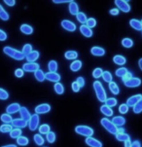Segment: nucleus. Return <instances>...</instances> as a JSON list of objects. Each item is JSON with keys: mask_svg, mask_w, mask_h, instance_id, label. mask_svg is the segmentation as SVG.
I'll use <instances>...</instances> for the list:
<instances>
[{"mask_svg": "<svg viewBox=\"0 0 142 147\" xmlns=\"http://www.w3.org/2000/svg\"><path fill=\"white\" fill-rule=\"evenodd\" d=\"M51 111V105L48 103H42L35 107V114H46Z\"/></svg>", "mask_w": 142, "mask_h": 147, "instance_id": "6", "label": "nucleus"}, {"mask_svg": "<svg viewBox=\"0 0 142 147\" xmlns=\"http://www.w3.org/2000/svg\"><path fill=\"white\" fill-rule=\"evenodd\" d=\"M138 65H139V68L142 70V58L138 61Z\"/></svg>", "mask_w": 142, "mask_h": 147, "instance_id": "62", "label": "nucleus"}, {"mask_svg": "<svg viewBox=\"0 0 142 147\" xmlns=\"http://www.w3.org/2000/svg\"><path fill=\"white\" fill-rule=\"evenodd\" d=\"M133 112L135 114L141 113V112H142V98L138 101L137 103L135 104V105L133 107Z\"/></svg>", "mask_w": 142, "mask_h": 147, "instance_id": "45", "label": "nucleus"}, {"mask_svg": "<svg viewBox=\"0 0 142 147\" xmlns=\"http://www.w3.org/2000/svg\"><path fill=\"white\" fill-rule=\"evenodd\" d=\"M75 133L86 138H92L94 134V129L88 126H77L75 128Z\"/></svg>", "mask_w": 142, "mask_h": 147, "instance_id": "4", "label": "nucleus"}, {"mask_svg": "<svg viewBox=\"0 0 142 147\" xmlns=\"http://www.w3.org/2000/svg\"><path fill=\"white\" fill-rule=\"evenodd\" d=\"M15 76L18 77V78H22V77L24 76V70L21 68L16 69V71H15Z\"/></svg>", "mask_w": 142, "mask_h": 147, "instance_id": "53", "label": "nucleus"}, {"mask_svg": "<svg viewBox=\"0 0 142 147\" xmlns=\"http://www.w3.org/2000/svg\"><path fill=\"white\" fill-rule=\"evenodd\" d=\"M116 104H117V99L114 98H109L105 100V105L110 107V108L111 107L116 106Z\"/></svg>", "mask_w": 142, "mask_h": 147, "instance_id": "47", "label": "nucleus"}, {"mask_svg": "<svg viewBox=\"0 0 142 147\" xmlns=\"http://www.w3.org/2000/svg\"><path fill=\"white\" fill-rule=\"evenodd\" d=\"M102 73H103V71H102L101 68H96L93 71V77L96 79H98L99 77L102 76Z\"/></svg>", "mask_w": 142, "mask_h": 147, "instance_id": "48", "label": "nucleus"}, {"mask_svg": "<svg viewBox=\"0 0 142 147\" xmlns=\"http://www.w3.org/2000/svg\"><path fill=\"white\" fill-rule=\"evenodd\" d=\"M39 69V64L35 63H26L22 65V70L26 72H35Z\"/></svg>", "mask_w": 142, "mask_h": 147, "instance_id": "9", "label": "nucleus"}, {"mask_svg": "<svg viewBox=\"0 0 142 147\" xmlns=\"http://www.w3.org/2000/svg\"><path fill=\"white\" fill-rule=\"evenodd\" d=\"M22 136V129H13L10 131V136L12 138H18Z\"/></svg>", "mask_w": 142, "mask_h": 147, "instance_id": "35", "label": "nucleus"}, {"mask_svg": "<svg viewBox=\"0 0 142 147\" xmlns=\"http://www.w3.org/2000/svg\"><path fill=\"white\" fill-rule=\"evenodd\" d=\"M45 78L48 81L59 83V81L61 80V75L59 73H57V72H49V73L45 74Z\"/></svg>", "mask_w": 142, "mask_h": 147, "instance_id": "12", "label": "nucleus"}, {"mask_svg": "<svg viewBox=\"0 0 142 147\" xmlns=\"http://www.w3.org/2000/svg\"><path fill=\"white\" fill-rule=\"evenodd\" d=\"M96 26V19L94 18H90L87 20V26L90 27V28H92V27H94Z\"/></svg>", "mask_w": 142, "mask_h": 147, "instance_id": "50", "label": "nucleus"}, {"mask_svg": "<svg viewBox=\"0 0 142 147\" xmlns=\"http://www.w3.org/2000/svg\"><path fill=\"white\" fill-rule=\"evenodd\" d=\"M91 53L93 56H96V57H102L105 55V50L101 47H96L94 46L93 48L91 49Z\"/></svg>", "mask_w": 142, "mask_h": 147, "instance_id": "16", "label": "nucleus"}, {"mask_svg": "<svg viewBox=\"0 0 142 147\" xmlns=\"http://www.w3.org/2000/svg\"><path fill=\"white\" fill-rule=\"evenodd\" d=\"M128 72L129 71H128V69H127L126 67H120V68L116 70V75L118 77H122V78H123V77L126 75L127 73H128Z\"/></svg>", "mask_w": 142, "mask_h": 147, "instance_id": "46", "label": "nucleus"}, {"mask_svg": "<svg viewBox=\"0 0 142 147\" xmlns=\"http://www.w3.org/2000/svg\"><path fill=\"white\" fill-rule=\"evenodd\" d=\"M1 147H18L15 144H9V145H4V146H1Z\"/></svg>", "mask_w": 142, "mask_h": 147, "instance_id": "63", "label": "nucleus"}, {"mask_svg": "<svg viewBox=\"0 0 142 147\" xmlns=\"http://www.w3.org/2000/svg\"><path fill=\"white\" fill-rule=\"evenodd\" d=\"M20 109H21V105H20L19 103H12V104H10V105L7 106L6 112H7V114L11 115V114H14V113L19 112Z\"/></svg>", "mask_w": 142, "mask_h": 147, "instance_id": "14", "label": "nucleus"}, {"mask_svg": "<svg viewBox=\"0 0 142 147\" xmlns=\"http://www.w3.org/2000/svg\"><path fill=\"white\" fill-rule=\"evenodd\" d=\"M129 26L133 27L135 30H142V26H141V22H139L138 20L133 19L129 21Z\"/></svg>", "mask_w": 142, "mask_h": 147, "instance_id": "23", "label": "nucleus"}, {"mask_svg": "<svg viewBox=\"0 0 142 147\" xmlns=\"http://www.w3.org/2000/svg\"><path fill=\"white\" fill-rule=\"evenodd\" d=\"M46 138H47V141H48L49 143H54L55 141H56V134L54 133V131H50V133L47 134L46 136Z\"/></svg>", "mask_w": 142, "mask_h": 147, "instance_id": "43", "label": "nucleus"}, {"mask_svg": "<svg viewBox=\"0 0 142 147\" xmlns=\"http://www.w3.org/2000/svg\"><path fill=\"white\" fill-rule=\"evenodd\" d=\"M48 67L50 72H56L58 70V63L56 61H51L48 63Z\"/></svg>", "mask_w": 142, "mask_h": 147, "instance_id": "42", "label": "nucleus"}, {"mask_svg": "<svg viewBox=\"0 0 142 147\" xmlns=\"http://www.w3.org/2000/svg\"><path fill=\"white\" fill-rule=\"evenodd\" d=\"M68 9H69V12H70V14L73 15V16H76V15L79 13L78 4H77L76 2H74V1H70V2H69Z\"/></svg>", "mask_w": 142, "mask_h": 147, "instance_id": "20", "label": "nucleus"}, {"mask_svg": "<svg viewBox=\"0 0 142 147\" xmlns=\"http://www.w3.org/2000/svg\"><path fill=\"white\" fill-rule=\"evenodd\" d=\"M19 112H20V114H21V117H22V120H24L26 122L29 121L31 115H30V113H29L28 109H27L26 107H21V109H20Z\"/></svg>", "mask_w": 142, "mask_h": 147, "instance_id": "17", "label": "nucleus"}, {"mask_svg": "<svg viewBox=\"0 0 142 147\" xmlns=\"http://www.w3.org/2000/svg\"><path fill=\"white\" fill-rule=\"evenodd\" d=\"M100 111H101V113H103L105 116H108V117H110L113 115V110H112V108H110V107H108V106H106L105 104H103V105H101L100 107Z\"/></svg>", "mask_w": 142, "mask_h": 147, "instance_id": "26", "label": "nucleus"}, {"mask_svg": "<svg viewBox=\"0 0 142 147\" xmlns=\"http://www.w3.org/2000/svg\"><path fill=\"white\" fill-rule=\"evenodd\" d=\"M54 89H55V91H56V93L58 94H62L64 93V88H63V86H62V84H61L59 82V83H56V84H55Z\"/></svg>", "mask_w": 142, "mask_h": 147, "instance_id": "39", "label": "nucleus"}, {"mask_svg": "<svg viewBox=\"0 0 142 147\" xmlns=\"http://www.w3.org/2000/svg\"><path fill=\"white\" fill-rule=\"evenodd\" d=\"M82 67V61H74L73 63L70 64V69L73 72H77L81 69Z\"/></svg>", "mask_w": 142, "mask_h": 147, "instance_id": "27", "label": "nucleus"}, {"mask_svg": "<svg viewBox=\"0 0 142 147\" xmlns=\"http://www.w3.org/2000/svg\"><path fill=\"white\" fill-rule=\"evenodd\" d=\"M111 122L117 127V128H118V127L124 126L125 124H126V119L122 116H115L113 119H112Z\"/></svg>", "mask_w": 142, "mask_h": 147, "instance_id": "18", "label": "nucleus"}, {"mask_svg": "<svg viewBox=\"0 0 142 147\" xmlns=\"http://www.w3.org/2000/svg\"><path fill=\"white\" fill-rule=\"evenodd\" d=\"M112 16H117V15L119 14V10L118 9H116V8H114V9H111L110 10V12H109Z\"/></svg>", "mask_w": 142, "mask_h": 147, "instance_id": "59", "label": "nucleus"}, {"mask_svg": "<svg viewBox=\"0 0 142 147\" xmlns=\"http://www.w3.org/2000/svg\"><path fill=\"white\" fill-rule=\"evenodd\" d=\"M100 124H101V126L108 131V133H110L112 134H117V129L118 128H117V127L114 125L109 119L102 118L100 120Z\"/></svg>", "mask_w": 142, "mask_h": 147, "instance_id": "3", "label": "nucleus"}, {"mask_svg": "<svg viewBox=\"0 0 142 147\" xmlns=\"http://www.w3.org/2000/svg\"><path fill=\"white\" fill-rule=\"evenodd\" d=\"M33 140H34V142H35V143L37 144V145H39V146L43 145L44 142H45V139L43 138V136H42L40 134H34Z\"/></svg>", "mask_w": 142, "mask_h": 147, "instance_id": "28", "label": "nucleus"}, {"mask_svg": "<svg viewBox=\"0 0 142 147\" xmlns=\"http://www.w3.org/2000/svg\"><path fill=\"white\" fill-rule=\"evenodd\" d=\"M115 4L121 11L124 12V13H129V12L131 11V6H129V4L127 1H125V0H115Z\"/></svg>", "mask_w": 142, "mask_h": 147, "instance_id": "7", "label": "nucleus"}, {"mask_svg": "<svg viewBox=\"0 0 142 147\" xmlns=\"http://www.w3.org/2000/svg\"><path fill=\"white\" fill-rule=\"evenodd\" d=\"M28 125V122L22 120V119H13L12 121V127H15L16 129H24Z\"/></svg>", "mask_w": 142, "mask_h": 147, "instance_id": "11", "label": "nucleus"}, {"mask_svg": "<svg viewBox=\"0 0 142 147\" xmlns=\"http://www.w3.org/2000/svg\"><path fill=\"white\" fill-rule=\"evenodd\" d=\"M125 147H131V140H128L125 142Z\"/></svg>", "mask_w": 142, "mask_h": 147, "instance_id": "61", "label": "nucleus"}, {"mask_svg": "<svg viewBox=\"0 0 142 147\" xmlns=\"http://www.w3.org/2000/svg\"><path fill=\"white\" fill-rule=\"evenodd\" d=\"M124 84H125V86L128 87V88H136V87L141 85V80H140V78H134V77H133V78H131L129 80L125 81Z\"/></svg>", "mask_w": 142, "mask_h": 147, "instance_id": "8", "label": "nucleus"}, {"mask_svg": "<svg viewBox=\"0 0 142 147\" xmlns=\"http://www.w3.org/2000/svg\"><path fill=\"white\" fill-rule=\"evenodd\" d=\"M21 31L24 34H26V35H30V34L33 33V28L32 26H30L29 24H22L21 27H20Z\"/></svg>", "mask_w": 142, "mask_h": 147, "instance_id": "22", "label": "nucleus"}, {"mask_svg": "<svg viewBox=\"0 0 142 147\" xmlns=\"http://www.w3.org/2000/svg\"><path fill=\"white\" fill-rule=\"evenodd\" d=\"M0 19H1L2 21H8L9 20V14L5 11L1 5H0Z\"/></svg>", "mask_w": 142, "mask_h": 147, "instance_id": "40", "label": "nucleus"}, {"mask_svg": "<svg viewBox=\"0 0 142 147\" xmlns=\"http://www.w3.org/2000/svg\"><path fill=\"white\" fill-rule=\"evenodd\" d=\"M80 31L85 37H92L93 36V30H92L90 27H88L85 24H82L80 26Z\"/></svg>", "mask_w": 142, "mask_h": 147, "instance_id": "21", "label": "nucleus"}, {"mask_svg": "<svg viewBox=\"0 0 142 147\" xmlns=\"http://www.w3.org/2000/svg\"><path fill=\"white\" fill-rule=\"evenodd\" d=\"M28 142H29L28 138H26V136H21L20 138H17V143H18L19 145H21V146H26L27 144H28Z\"/></svg>", "mask_w": 142, "mask_h": 147, "instance_id": "34", "label": "nucleus"}, {"mask_svg": "<svg viewBox=\"0 0 142 147\" xmlns=\"http://www.w3.org/2000/svg\"><path fill=\"white\" fill-rule=\"evenodd\" d=\"M141 26H142V21H141Z\"/></svg>", "mask_w": 142, "mask_h": 147, "instance_id": "64", "label": "nucleus"}, {"mask_svg": "<svg viewBox=\"0 0 142 147\" xmlns=\"http://www.w3.org/2000/svg\"><path fill=\"white\" fill-rule=\"evenodd\" d=\"M0 120L3 122L4 124H10V123H12V121H13V118H12L11 115L5 113V114H2V115L0 116Z\"/></svg>", "mask_w": 142, "mask_h": 147, "instance_id": "31", "label": "nucleus"}, {"mask_svg": "<svg viewBox=\"0 0 142 147\" xmlns=\"http://www.w3.org/2000/svg\"><path fill=\"white\" fill-rule=\"evenodd\" d=\"M113 61L114 63H116L117 65H124L127 63V59L126 58H124L123 56H120V55H117L113 58Z\"/></svg>", "mask_w": 142, "mask_h": 147, "instance_id": "24", "label": "nucleus"}, {"mask_svg": "<svg viewBox=\"0 0 142 147\" xmlns=\"http://www.w3.org/2000/svg\"><path fill=\"white\" fill-rule=\"evenodd\" d=\"M39 56H40V54H39L38 51H32L30 54L27 55L26 58L28 63H34V61L39 59Z\"/></svg>", "mask_w": 142, "mask_h": 147, "instance_id": "19", "label": "nucleus"}, {"mask_svg": "<svg viewBox=\"0 0 142 147\" xmlns=\"http://www.w3.org/2000/svg\"><path fill=\"white\" fill-rule=\"evenodd\" d=\"M94 92H96V98L99 101H101V102H105V100L107 99L106 98V92L105 90H104L103 86H102V84L100 83L99 81H94Z\"/></svg>", "mask_w": 142, "mask_h": 147, "instance_id": "1", "label": "nucleus"}, {"mask_svg": "<svg viewBox=\"0 0 142 147\" xmlns=\"http://www.w3.org/2000/svg\"><path fill=\"white\" fill-rule=\"evenodd\" d=\"M64 57L67 59H76L77 57H78V53L75 51H67L65 54H64Z\"/></svg>", "mask_w": 142, "mask_h": 147, "instance_id": "33", "label": "nucleus"}, {"mask_svg": "<svg viewBox=\"0 0 142 147\" xmlns=\"http://www.w3.org/2000/svg\"><path fill=\"white\" fill-rule=\"evenodd\" d=\"M131 78H133V76H131V73H129V72H128V73L126 74L124 77H123V81L125 82V81H128V80H129Z\"/></svg>", "mask_w": 142, "mask_h": 147, "instance_id": "56", "label": "nucleus"}, {"mask_svg": "<svg viewBox=\"0 0 142 147\" xmlns=\"http://www.w3.org/2000/svg\"><path fill=\"white\" fill-rule=\"evenodd\" d=\"M122 45L125 48H131L133 46V41L131 38H124L122 40Z\"/></svg>", "mask_w": 142, "mask_h": 147, "instance_id": "38", "label": "nucleus"}, {"mask_svg": "<svg viewBox=\"0 0 142 147\" xmlns=\"http://www.w3.org/2000/svg\"><path fill=\"white\" fill-rule=\"evenodd\" d=\"M38 129H39L40 134H47L51 131V128H50V126L47 125V124H43V125H41Z\"/></svg>", "mask_w": 142, "mask_h": 147, "instance_id": "32", "label": "nucleus"}, {"mask_svg": "<svg viewBox=\"0 0 142 147\" xmlns=\"http://www.w3.org/2000/svg\"><path fill=\"white\" fill-rule=\"evenodd\" d=\"M4 2L8 5V6H14V5L16 4V1H15V0H5Z\"/></svg>", "mask_w": 142, "mask_h": 147, "instance_id": "58", "label": "nucleus"}, {"mask_svg": "<svg viewBox=\"0 0 142 147\" xmlns=\"http://www.w3.org/2000/svg\"><path fill=\"white\" fill-rule=\"evenodd\" d=\"M39 121H40V119H39V115H37V114H33V115H31L30 119H29V121H28L29 129H30V131H35V129H38Z\"/></svg>", "mask_w": 142, "mask_h": 147, "instance_id": "5", "label": "nucleus"}, {"mask_svg": "<svg viewBox=\"0 0 142 147\" xmlns=\"http://www.w3.org/2000/svg\"><path fill=\"white\" fill-rule=\"evenodd\" d=\"M34 76H35L36 80L39 82H43L45 79H46L45 78V73L41 70V69H38V70H36L34 72Z\"/></svg>", "mask_w": 142, "mask_h": 147, "instance_id": "29", "label": "nucleus"}, {"mask_svg": "<svg viewBox=\"0 0 142 147\" xmlns=\"http://www.w3.org/2000/svg\"><path fill=\"white\" fill-rule=\"evenodd\" d=\"M13 129V127L10 124H3V125L0 126V131L3 134H6V133H10V131Z\"/></svg>", "mask_w": 142, "mask_h": 147, "instance_id": "36", "label": "nucleus"}, {"mask_svg": "<svg viewBox=\"0 0 142 147\" xmlns=\"http://www.w3.org/2000/svg\"><path fill=\"white\" fill-rule=\"evenodd\" d=\"M86 144L90 147H102V143L99 140L93 138H86Z\"/></svg>", "mask_w": 142, "mask_h": 147, "instance_id": "15", "label": "nucleus"}, {"mask_svg": "<svg viewBox=\"0 0 142 147\" xmlns=\"http://www.w3.org/2000/svg\"><path fill=\"white\" fill-rule=\"evenodd\" d=\"M142 98V94H135V96H131L129 99H128V101H127V105H128L129 107L131 106V107H133L134 105H135L136 103L138 102L139 100Z\"/></svg>", "mask_w": 142, "mask_h": 147, "instance_id": "13", "label": "nucleus"}, {"mask_svg": "<svg viewBox=\"0 0 142 147\" xmlns=\"http://www.w3.org/2000/svg\"><path fill=\"white\" fill-rule=\"evenodd\" d=\"M71 88H72V91L75 92V93H77V92H79V91H80V89H81V88H80V86H79V85L77 84V82H76V81L72 83Z\"/></svg>", "mask_w": 142, "mask_h": 147, "instance_id": "52", "label": "nucleus"}, {"mask_svg": "<svg viewBox=\"0 0 142 147\" xmlns=\"http://www.w3.org/2000/svg\"><path fill=\"white\" fill-rule=\"evenodd\" d=\"M76 18H77V21L79 22H81V24H85V22H87V16L85 15L84 13H82V12H79L78 14L76 15Z\"/></svg>", "mask_w": 142, "mask_h": 147, "instance_id": "41", "label": "nucleus"}, {"mask_svg": "<svg viewBox=\"0 0 142 147\" xmlns=\"http://www.w3.org/2000/svg\"><path fill=\"white\" fill-rule=\"evenodd\" d=\"M3 52H4V54H6L7 56H9L10 58L16 59V61H22V59L26 58L24 55L22 54V52H20L18 50L12 48V47H9V46L4 47Z\"/></svg>", "mask_w": 142, "mask_h": 147, "instance_id": "2", "label": "nucleus"}, {"mask_svg": "<svg viewBox=\"0 0 142 147\" xmlns=\"http://www.w3.org/2000/svg\"><path fill=\"white\" fill-rule=\"evenodd\" d=\"M76 82H77V84L80 86V88L85 86V80H84L83 77H78V78L76 79Z\"/></svg>", "mask_w": 142, "mask_h": 147, "instance_id": "54", "label": "nucleus"}, {"mask_svg": "<svg viewBox=\"0 0 142 147\" xmlns=\"http://www.w3.org/2000/svg\"><path fill=\"white\" fill-rule=\"evenodd\" d=\"M61 26L63 27L65 30L67 31H75L76 30V26L74 22H72L70 21H68V20H64V21L61 22Z\"/></svg>", "mask_w": 142, "mask_h": 147, "instance_id": "10", "label": "nucleus"}, {"mask_svg": "<svg viewBox=\"0 0 142 147\" xmlns=\"http://www.w3.org/2000/svg\"><path fill=\"white\" fill-rule=\"evenodd\" d=\"M9 98V94L5 91L4 89H1L0 88V99L2 100H5V99H8Z\"/></svg>", "mask_w": 142, "mask_h": 147, "instance_id": "51", "label": "nucleus"}, {"mask_svg": "<svg viewBox=\"0 0 142 147\" xmlns=\"http://www.w3.org/2000/svg\"><path fill=\"white\" fill-rule=\"evenodd\" d=\"M131 147H141V143L139 140H134L133 142H131Z\"/></svg>", "mask_w": 142, "mask_h": 147, "instance_id": "57", "label": "nucleus"}, {"mask_svg": "<svg viewBox=\"0 0 142 147\" xmlns=\"http://www.w3.org/2000/svg\"><path fill=\"white\" fill-rule=\"evenodd\" d=\"M102 78H103V80L107 82V83L113 82V77H112V74L109 71H104L103 73H102Z\"/></svg>", "mask_w": 142, "mask_h": 147, "instance_id": "37", "label": "nucleus"}, {"mask_svg": "<svg viewBox=\"0 0 142 147\" xmlns=\"http://www.w3.org/2000/svg\"><path fill=\"white\" fill-rule=\"evenodd\" d=\"M54 3H57V4H59V3H66V2H70L68 0H54Z\"/></svg>", "mask_w": 142, "mask_h": 147, "instance_id": "60", "label": "nucleus"}, {"mask_svg": "<svg viewBox=\"0 0 142 147\" xmlns=\"http://www.w3.org/2000/svg\"><path fill=\"white\" fill-rule=\"evenodd\" d=\"M5 40H7L6 32L3 31L2 29H0V41H5Z\"/></svg>", "mask_w": 142, "mask_h": 147, "instance_id": "55", "label": "nucleus"}, {"mask_svg": "<svg viewBox=\"0 0 142 147\" xmlns=\"http://www.w3.org/2000/svg\"><path fill=\"white\" fill-rule=\"evenodd\" d=\"M119 112H120L121 114H127L129 112V106L127 105L126 103L121 104L120 107H119Z\"/></svg>", "mask_w": 142, "mask_h": 147, "instance_id": "49", "label": "nucleus"}, {"mask_svg": "<svg viewBox=\"0 0 142 147\" xmlns=\"http://www.w3.org/2000/svg\"><path fill=\"white\" fill-rule=\"evenodd\" d=\"M109 89H110L111 93L113 94H119V93H120V89H119V87L117 86V84L115 82L109 83Z\"/></svg>", "mask_w": 142, "mask_h": 147, "instance_id": "30", "label": "nucleus"}, {"mask_svg": "<svg viewBox=\"0 0 142 147\" xmlns=\"http://www.w3.org/2000/svg\"><path fill=\"white\" fill-rule=\"evenodd\" d=\"M32 52V46L30 44H26L22 48V53L24 55V57H26L27 55H29Z\"/></svg>", "mask_w": 142, "mask_h": 147, "instance_id": "44", "label": "nucleus"}, {"mask_svg": "<svg viewBox=\"0 0 142 147\" xmlns=\"http://www.w3.org/2000/svg\"><path fill=\"white\" fill-rule=\"evenodd\" d=\"M115 136H116L117 140H119V141H124V142H126V141H128V140H131V136L126 133H120V134H115Z\"/></svg>", "mask_w": 142, "mask_h": 147, "instance_id": "25", "label": "nucleus"}]
</instances>
